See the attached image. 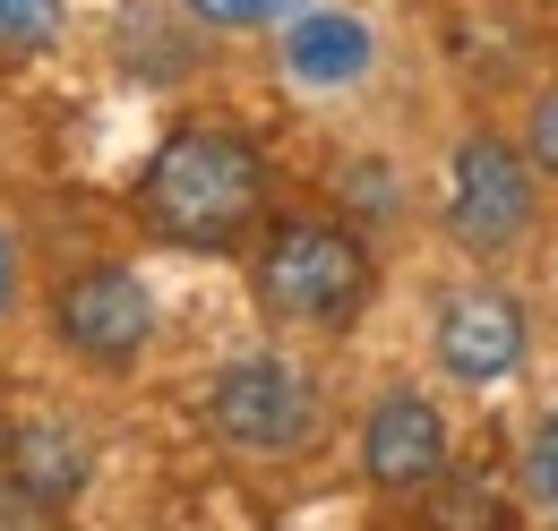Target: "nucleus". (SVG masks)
Here are the masks:
<instances>
[{"label":"nucleus","mask_w":558,"mask_h":531,"mask_svg":"<svg viewBox=\"0 0 558 531\" xmlns=\"http://www.w3.org/2000/svg\"><path fill=\"white\" fill-rule=\"evenodd\" d=\"M138 214L172 249H198V258L241 249L267 223V155H258V137L223 129V121L172 129L138 172Z\"/></svg>","instance_id":"f257e3e1"},{"label":"nucleus","mask_w":558,"mask_h":531,"mask_svg":"<svg viewBox=\"0 0 558 531\" xmlns=\"http://www.w3.org/2000/svg\"><path fill=\"white\" fill-rule=\"evenodd\" d=\"M369 283H378L369 240L336 214H283V223H267V240L250 258L258 309L292 334H344L369 309Z\"/></svg>","instance_id":"f03ea898"},{"label":"nucleus","mask_w":558,"mask_h":531,"mask_svg":"<svg viewBox=\"0 0 558 531\" xmlns=\"http://www.w3.org/2000/svg\"><path fill=\"white\" fill-rule=\"evenodd\" d=\"M438 232L456 240V258H473V266H507L542 232V172H533L524 137H507V129L447 137V163H438Z\"/></svg>","instance_id":"7ed1b4c3"},{"label":"nucleus","mask_w":558,"mask_h":531,"mask_svg":"<svg viewBox=\"0 0 558 531\" xmlns=\"http://www.w3.org/2000/svg\"><path fill=\"white\" fill-rule=\"evenodd\" d=\"M318 420H327L318 378H310L292 351H276V343L232 351V360L207 378V429L232 446V455H250V464H292V455H310Z\"/></svg>","instance_id":"20e7f679"},{"label":"nucleus","mask_w":558,"mask_h":531,"mask_svg":"<svg viewBox=\"0 0 558 531\" xmlns=\"http://www.w3.org/2000/svg\"><path fill=\"white\" fill-rule=\"evenodd\" d=\"M533 360V309L507 283H447L429 309V369L464 395H498L507 378H524Z\"/></svg>","instance_id":"39448f33"},{"label":"nucleus","mask_w":558,"mask_h":531,"mask_svg":"<svg viewBox=\"0 0 558 531\" xmlns=\"http://www.w3.org/2000/svg\"><path fill=\"white\" fill-rule=\"evenodd\" d=\"M155 292H146L138 266H77L70 283L52 292V334L70 343V360L104 369V378H130L146 351H155Z\"/></svg>","instance_id":"423d86ee"},{"label":"nucleus","mask_w":558,"mask_h":531,"mask_svg":"<svg viewBox=\"0 0 558 531\" xmlns=\"http://www.w3.org/2000/svg\"><path fill=\"white\" fill-rule=\"evenodd\" d=\"M447 464H456V429H447L438 395L387 386L361 411V480L369 489H429Z\"/></svg>","instance_id":"0eeeda50"},{"label":"nucleus","mask_w":558,"mask_h":531,"mask_svg":"<svg viewBox=\"0 0 558 531\" xmlns=\"http://www.w3.org/2000/svg\"><path fill=\"white\" fill-rule=\"evenodd\" d=\"M276 52L301 95H352V86L378 77V26L344 0H310L276 26Z\"/></svg>","instance_id":"6e6552de"},{"label":"nucleus","mask_w":558,"mask_h":531,"mask_svg":"<svg viewBox=\"0 0 558 531\" xmlns=\"http://www.w3.org/2000/svg\"><path fill=\"white\" fill-rule=\"evenodd\" d=\"M0 455H9V471H17L44 506H70L77 489L95 480V446H86V429H77V420H61V411L17 420V429L0 437Z\"/></svg>","instance_id":"1a4fd4ad"},{"label":"nucleus","mask_w":558,"mask_h":531,"mask_svg":"<svg viewBox=\"0 0 558 531\" xmlns=\"http://www.w3.org/2000/svg\"><path fill=\"white\" fill-rule=\"evenodd\" d=\"M515 489H524L533 515H558V403L533 411L524 437H515Z\"/></svg>","instance_id":"9d476101"},{"label":"nucleus","mask_w":558,"mask_h":531,"mask_svg":"<svg viewBox=\"0 0 558 531\" xmlns=\"http://www.w3.org/2000/svg\"><path fill=\"white\" fill-rule=\"evenodd\" d=\"M70 35V0H0V61H44Z\"/></svg>","instance_id":"9b49d317"},{"label":"nucleus","mask_w":558,"mask_h":531,"mask_svg":"<svg viewBox=\"0 0 558 531\" xmlns=\"http://www.w3.org/2000/svg\"><path fill=\"white\" fill-rule=\"evenodd\" d=\"M198 26H215V35H276L292 9H310V0H181Z\"/></svg>","instance_id":"f8f14e48"},{"label":"nucleus","mask_w":558,"mask_h":531,"mask_svg":"<svg viewBox=\"0 0 558 531\" xmlns=\"http://www.w3.org/2000/svg\"><path fill=\"white\" fill-rule=\"evenodd\" d=\"M524 155H533L542 189H558V77L533 95V112H524Z\"/></svg>","instance_id":"ddd939ff"},{"label":"nucleus","mask_w":558,"mask_h":531,"mask_svg":"<svg viewBox=\"0 0 558 531\" xmlns=\"http://www.w3.org/2000/svg\"><path fill=\"white\" fill-rule=\"evenodd\" d=\"M429 489H438V531H498V506H489V489H473V480L456 489L447 471H438Z\"/></svg>","instance_id":"4468645a"},{"label":"nucleus","mask_w":558,"mask_h":531,"mask_svg":"<svg viewBox=\"0 0 558 531\" xmlns=\"http://www.w3.org/2000/svg\"><path fill=\"white\" fill-rule=\"evenodd\" d=\"M52 515H61V506H44L17 471H0V531H52Z\"/></svg>","instance_id":"2eb2a0df"},{"label":"nucleus","mask_w":558,"mask_h":531,"mask_svg":"<svg viewBox=\"0 0 558 531\" xmlns=\"http://www.w3.org/2000/svg\"><path fill=\"white\" fill-rule=\"evenodd\" d=\"M17 292H26V249H17V232H9V214H0V326L17 318Z\"/></svg>","instance_id":"dca6fc26"},{"label":"nucleus","mask_w":558,"mask_h":531,"mask_svg":"<svg viewBox=\"0 0 558 531\" xmlns=\"http://www.w3.org/2000/svg\"><path fill=\"white\" fill-rule=\"evenodd\" d=\"M0 437H9V420H0Z\"/></svg>","instance_id":"f3484780"},{"label":"nucleus","mask_w":558,"mask_h":531,"mask_svg":"<svg viewBox=\"0 0 558 531\" xmlns=\"http://www.w3.org/2000/svg\"><path fill=\"white\" fill-rule=\"evenodd\" d=\"M550 531H558V515H550Z\"/></svg>","instance_id":"a211bd4d"}]
</instances>
